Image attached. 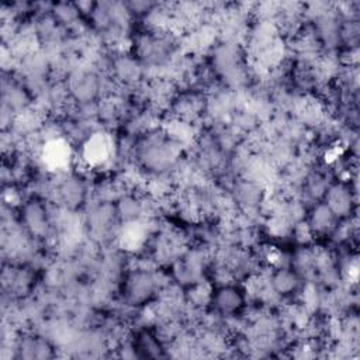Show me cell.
Returning <instances> with one entry per match:
<instances>
[{"mask_svg": "<svg viewBox=\"0 0 360 360\" xmlns=\"http://www.w3.org/2000/svg\"><path fill=\"white\" fill-rule=\"evenodd\" d=\"M100 79L90 70H77L70 76L68 90L80 103H90L100 91Z\"/></svg>", "mask_w": 360, "mask_h": 360, "instance_id": "cell-1", "label": "cell"}, {"mask_svg": "<svg viewBox=\"0 0 360 360\" xmlns=\"http://www.w3.org/2000/svg\"><path fill=\"white\" fill-rule=\"evenodd\" d=\"M243 292L238 287L231 284H224L211 294V302L214 308L221 315L226 316L238 314L243 307Z\"/></svg>", "mask_w": 360, "mask_h": 360, "instance_id": "cell-2", "label": "cell"}, {"mask_svg": "<svg viewBox=\"0 0 360 360\" xmlns=\"http://www.w3.org/2000/svg\"><path fill=\"white\" fill-rule=\"evenodd\" d=\"M155 277L146 270L134 271L127 280V298L132 304H141L146 301L155 291Z\"/></svg>", "mask_w": 360, "mask_h": 360, "instance_id": "cell-3", "label": "cell"}, {"mask_svg": "<svg viewBox=\"0 0 360 360\" xmlns=\"http://www.w3.org/2000/svg\"><path fill=\"white\" fill-rule=\"evenodd\" d=\"M111 153L110 139L104 134L89 135L83 142L82 158L87 166H98L108 160Z\"/></svg>", "mask_w": 360, "mask_h": 360, "instance_id": "cell-4", "label": "cell"}, {"mask_svg": "<svg viewBox=\"0 0 360 360\" xmlns=\"http://www.w3.org/2000/svg\"><path fill=\"white\" fill-rule=\"evenodd\" d=\"M112 75L124 84H134L142 77V68L138 59L128 55H120L111 62Z\"/></svg>", "mask_w": 360, "mask_h": 360, "instance_id": "cell-5", "label": "cell"}, {"mask_svg": "<svg viewBox=\"0 0 360 360\" xmlns=\"http://www.w3.org/2000/svg\"><path fill=\"white\" fill-rule=\"evenodd\" d=\"M325 204L336 217H345L352 211V193L345 184H335L328 187L325 193Z\"/></svg>", "mask_w": 360, "mask_h": 360, "instance_id": "cell-6", "label": "cell"}, {"mask_svg": "<svg viewBox=\"0 0 360 360\" xmlns=\"http://www.w3.org/2000/svg\"><path fill=\"white\" fill-rule=\"evenodd\" d=\"M274 294L291 295L300 288V276L288 267H278L269 278Z\"/></svg>", "mask_w": 360, "mask_h": 360, "instance_id": "cell-7", "label": "cell"}, {"mask_svg": "<svg viewBox=\"0 0 360 360\" xmlns=\"http://www.w3.org/2000/svg\"><path fill=\"white\" fill-rule=\"evenodd\" d=\"M22 221L32 233L41 235L48 229V215L45 207L38 201H30L24 205Z\"/></svg>", "mask_w": 360, "mask_h": 360, "instance_id": "cell-8", "label": "cell"}, {"mask_svg": "<svg viewBox=\"0 0 360 360\" xmlns=\"http://www.w3.org/2000/svg\"><path fill=\"white\" fill-rule=\"evenodd\" d=\"M60 201L69 208H76L84 197V186L77 177L65 179L56 188Z\"/></svg>", "mask_w": 360, "mask_h": 360, "instance_id": "cell-9", "label": "cell"}, {"mask_svg": "<svg viewBox=\"0 0 360 360\" xmlns=\"http://www.w3.org/2000/svg\"><path fill=\"white\" fill-rule=\"evenodd\" d=\"M336 218L338 217L330 211V208L325 202H322L314 207L309 215V221L307 224L311 228L312 233H325L335 226Z\"/></svg>", "mask_w": 360, "mask_h": 360, "instance_id": "cell-10", "label": "cell"}]
</instances>
